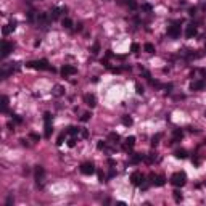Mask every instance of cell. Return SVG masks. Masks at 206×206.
<instances>
[{
	"mask_svg": "<svg viewBox=\"0 0 206 206\" xmlns=\"http://www.w3.org/2000/svg\"><path fill=\"white\" fill-rule=\"evenodd\" d=\"M7 108H8V97L3 95V97H2V111L7 113Z\"/></svg>",
	"mask_w": 206,
	"mask_h": 206,
	"instance_id": "cell-23",
	"label": "cell"
},
{
	"mask_svg": "<svg viewBox=\"0 0 206 206\" xmlns=\"http://www.w3.org/2000/svg\"><path fill=\"white\" fill-rule=\"evenodd\" d=\"M44 122H45V137L50 139L53 134V126H52V114L50 113H45L44 114Z\"/></svg>",
	"mask_w": 206,
	"mask_h": 206,
	"instance_id": "cell-3",
	"label": "cell"
},
{
	"mask_svg": "<svg viewBox=\"0 0 206 206\" xmlns=\"http://www.w3.org/2000/svg\"><path fill=\"white\" fill-rule=\"evenodd\" d=\"M205 85H206V82L205 80H193L192 82V85H190V89H192V90H203V89H205Z\"/></svg>",
	"mask_w": 206,
	"mask_h": 206,
	"instance_id": "cell-14",
	"label": "cell"
},
{
	"mask_svg": "<svg viewBox=\"0 0 206 206\" xmlns=\"http://www.w3.org/2000/svg\"><path fill=\"white\" fill-rule=\"evenodd\" d=\"M140 161H143V155L132 153V156H130V163H132V164H139Z\"/></svg>",
	"mask_w": 206,
	"mask_h": 206,
	"instance_id": "cell-19",
	"label": "cell"
},
{
	"mask_svg": "<svg viewBox=\"0 0 206 206\" xmlns=\"http://www.w3.org/2000/svg\"><path fill=\"white\" fill-rule=\"evenodd\" d=\"M145 180V175L142 174L140 171H135V172H132V175H130V182H132L134 185H137V187H140V184Z\"/></svg>",
	"mask_w": 206,
	"mask_h": 206,
	"instance_id": "cell-7",
	"label": "cell"
},
{
	"mask_svg": "<svg viewBox=\"0 0 206 206\" xmlns=\"http://www.w3.org/2000/svg\"><path fill=\"white\" fill-rule=\"evenodd\" d=\"M193 164H195V166H200V158H193Z\"/></svg>",
	"mask_w": 206,
	"mask_h": 206,
	"instance_id": "cell-43",
	"label": "cell"
},
{
	"mask_svg": "<svg viewBox=\"0 0 206 206\" xmlns=\"http://www.w3.org/2000/svg\"><path fill=\"white\" fill-rule=\"evenodd\" d=\"M31 139H32V140H35V142H39V140H40V137H39L37 134H31Z\"/></svg>",
	"mask_w": 206,
	"mask_h": 206,
	"instance_id": "cell-42",
	"label": "cell"
},
{
	"mask_svg": "<svg viewBox=\"0 0 206 206\" xmlns=\"http://www.w3.org/2000/svg\"><path fill=\"white\" fill-rule=\"evenodd\" d=\"M15 29H16V21H15V19H11V21H10V23H8V24L3 28V31H2V32H3V35H7L8 32L15 31Z\"/></svg>",
	"mask_w": 206,
	"mask_h": 206,
	"instance_id": "cell-16",
	"label": "cell"
},
{
	"mask_svg": "<svg viewBox=\"0 0 206 206\" xmlns=\"http://www.w3.org/2000/svg\"><path fill=\"white\" fill-rule=\"evenodd\" d=\"M13 121L16 122V124H21V122H23V118H19L18 114H13Z\"/></svg>",
	"mask_w": 206,
	"mask_h": 206,
	"instance_id": "cell-35",
	"label": "cell"
},
{
	"mask_svg": "<svg viewBox=\"0 0 206 206\" xmlns=\"http://www.w3.org/2000/svg\"><path fill=\"white\" fill-rule=\"evenodd\" d=\"M77 73V69L73 66V65H65L63 68H61V76L63 77H69V76H73V74H76Z\"/></svg>",
	"mask_w": 206,
	"mask_h": 206,
	"instance_id": "cell-9",
	"label": "cell"
},
{
	"mask_svg": "<svg viewBox=\"0 0 206 206\" xmlns=\"http://www.w3.org/2000/svg\"><path fill=\"white\" fill-rule=\"evenodd\" d=\"M142 10H145V11H151V5L143 3V5H142Z\"/></svg>",
	"mask_w": 206,
	"mask_h": 206,
	"instance_id": "cell-39",
	"label": "cell"
},
{
	"mask_svg": "<svg viewBox=\"0 0 206 206\" xmlns=\"http://www.w3.org/2000/svg\"><path fill=\"white\" fill-rule=\"evenodd\" d=\"M168 35H169V37H172V39H177V37H180V24H179V23L172 24L171 28L168 29Z\"/></svg>",
	"mask_w": 206,
	"mask_h": 206,
	"instance_id": "cell-8",
	"label": "cell"
},
{
	"mask_svg": "<svg viewBox=\"0 0 206 206\" xmlns=\"http://www.w3.org/2000/svg\"><path fill=\"white\" fill-rule=\"evenodd\" d=\"M44 177H45L44 168L42 166H37V168H35V182H37V187H40V189L44 187Z\"/></svg>",
	"mask_w": 206,
	"mask_h": 206,
	"instance_id": "cell-5",
	"label": "cell"
},
{
	"mask_svg": "<svg viewBox=\"0 0 206 206\" xmlns=\"http://www.w3.org/2000/svg\"><path fill=\"white\" fill-rule=\"evenodd\" d=\"M60 11H61V8H52V13H50V16H52V19H56V18L60 16Z\"/></svg>",
	"mask_w": 206,
	"mask_h": 206,
	"instance_id": "cell-27",
	"label": "cell"
},
{
	"mask_svg": "<svg viewBox=\"0 0 206 206\" xmlns=\"http://www.w3.org/2000/svg\"><path fill=\"white\" fill-rule=\"evenodd\" d=\"M84 101H85V105H89L90 108H94V106L97 105V98H95L94 94H87L84 97Z\"/></svg>",
	"mask_w": 206,
	"mask_h": 206,
	"instance_id": "cell-12",
	"label": "cell"
},
{
	"mask_svg": "<svg viewBox=\"0 0 206 206\" xmlns=\"http://www.w3.org/2000/svg\"><path fill=\"white\" fill-rule=\"evenodd\" d=\"M196 32H198V28H196L195 24H189V26H187V29H185V35H187V39L195 37Z\"/></svg>",
	"mask_w": 206,
	"mask_h": 206,
	"instance_id": "cell-11",
	"label": "cell"
},
{
	"mask_svg": "<svg viewBox=\"0 0 206 206\" xmlns=\"http://www.w3.org/2000/svg\"><path fill=\"white\" fill-rule=\"evenodd\" d=\"M161 137H163L161 134H156V135H155L153 139H151V147H156L158 143H160V139H161Z\"/></svg>",
	"mask_w": 206,
	"mask_h": 206,
	"instance_id": "cell-29",
	"label": "cell"
},
{
	"mask_svg": "<svg viewBox=\"0 0 206 206\" xmlns=\"http://www.w3.org/2000/svg\"><path fill=\"white\" fill-rule=\"evenodd\" d=\"M98 52H100V44L95 42V44H94V47H92V53H94V55H97Z\"/></svg>",
	"mask_w": 206,
	"mask_h": 206,
	"instance_id": "cell-31",
	"label": "cell"
},
{
	"mask_svg": "<svg viewBox=\"0 0 206 206\" xmlns=\"http://www.w3.org/2000/svg\"><path fill=\"white\" fill-rule=\"evenodd\" d=\"M143 50H145L147 53H155V45L150 44V42H147L145 45H143Z\"/></svg>",
	"mask_w": 206,
	"mask_h": 206,
	"instance_id": "cell-22",
	"label": "cell"
},
{
	"mask_svg": "<svg viewBox=\"0 0 206 206\" xmlns=\"http://www.w3.org/2000/svg\"><path fill=\"white\" fill-rule=\"evenodd\" d=\"M52 16H50L49 13H39L37 15V24L40 26V28H47V26L52 23Z\"/></svg>",
	"mask_w": 206,
	"mask_h": 206,
	"instance_id": "cell-4",
	"label": "cell"
},
{
	"mask_svg": "<svg viewBox=\"0 0 206 206\" xmlns=\"http://www.w3.org/2000/svg\"><path fill=\"white\" fill-rule=\"evenodd\" d=\"M205 185H206V180H205Z\"/></svg>",
	"mask_w": 206,
	"mask_h": 206,
	"instance_id": "cell-46",
	"label": "cell"
},
{
	"mask_svg": "<svg viewBox=\"0 0 206 206\" xmlns=\"http://www.w3.org/2000/svg\"><path fill=\"white\" fill-rule=\"evenodd\" d=\"M108 164H110V166H114L116 161H114V160H108Z\"/></svg>",
	"mask_w": 206,
	"mask_h": 206,
	"instance_id": "cell-45",
	"label": "cell"
},
{
	"mask_svg": "<svg viewBox=\"0 0 206 206\" xmlns=\"http://www.w3.org/2000/svg\"><path fill=\"white\" fill-rule=\"evenodd\" d=\"M134 145H135V137H132V135H130V137H127V139H126V142H124L122 148H124L126 151H129L130 148L134 147Z\"/></svg>",
	"mask_w": 206,
	"mask_h": 206,
	"instance_id": "cell-13",
	"label": "cell"
},
{
	"mask_svg": "<svg viewBox=\"0 0 206 206\" xmlns=\"http://www.w3.org/2000/svg\"><path fill=\"white\" fill-rule=\"evenodd\" d=\"M135 92H137V94H139V95H142V94H143V87H142V85L139 84V82H137V84H135Z\"/></svg>",
	"mask_w": 206,
	"mask_h": 206,
	"instance_id": "cell-34",
	"label": "cell"
},
{
	"mask_svg": "<svg viewBox=\"0 0 206 206\" xmlns=\"http://www.w3.org/2000/svg\"><path fill=\"white\" fill-rule=\"evenodd\" d=\"M172 196H174V200H175L177 203H180L182 200H184V196H182V193L179 192V190H174V192H172Z\"/></svg>",
	"mask_w": 206,
	"mask_h": 206,
	"instance_id": "cell-24",
	"label": "cell"
},
{
	"mask_svg": "<svg viewBox=\"0 0 206 206\" xmlns=\"http://www.w3.org/2000/svg\"><path fill=\"white\" fill-rule=\"evenodd\" d=\"M63 94H65L63 87H61V85H55V89H53V95H55V97H61Z\"/></svg>",
	"mask_w": 206,
	"mask_h": 206,
	"instance_id": "cell-21",
	"label": "cell"
},
{
	"mask_svg": "<svg viewBox=\"0 0 206 206\" xmlns=\"http://www.w3.org/2000/svg\"><path fill=\"white\" fill-rule=\"evenodd\" d=\"M132 118H130V116H122V124H124V126H132Z\"/></svg>",
	"mask_w": 206,
	"mask_h": 206,
	"instance_id": "cell-25",
	"label": "cell"
},
{
	"mask_svg": "<svg viewBox=\"0 0 206 206\" xmlns=\"http://www.w3.org/2000/svg\"><path fill=\"white\" fill-rule=\"evenodd\" d=\"M29 68H34V69H39V71H55L53 68H50L49 61L47 60H35V61H29L28 63Z\"/></svg>",
	"mask_w": 206,
	"mask_h": 206,
	"instance_id": "cell-2",
	"label": "cell"
},
{
	"mask_svg": "<svg viewBox=\"0 0 206 206\" xmlns=\"http://www.w3.org/2000/svg\"><path fill=\"white\" fill-rule=\"evenodd\" d=\"M74 145H76V139L73 137V139H69V140H68V147H71V148H73Z\"/></svg>",
	"mask_w": 206,
	"mask_h": 206,
	"instance_id": "cell-36",
	"label": "cell"
},
{
	"mask_svg": "<svg viewBox=\"0 0 206 206\" xmlns=\"http://www.w3.org/2000/svg\"><path fill=\"white\" fill-rule=\"evenodd\" d=\"M153 185H156V187H163L164 184H166V177H164L163 174H160V175H155V179H153V182H151Z\"/></svg>",
	"mask_w": 206,
	"mask_h": 206,
	"instance_id": "cell-15",
	"label": "cell"
},
{
	"mask_svg": "<svg viewBox=\"0 0 206 206\" xmlns=\"http://www.w3.org/2000/svg\"><path fill=\"white\" fill-rule=\"evenodd\" d=\"M126 3H127V7H129L130 10H135L137 8V0H126Z\"/></svg>",
	"mask_w": 206,
	"mask_h": 206,
	"instance_id": "cell-30",
	"label": "cell"
},
{
	"mask_svg": "<svg viewBox=\"0 0 206 206\" xmlns=\"http://www.w3.org/2000/svg\"><path fill=\"white\" fill-rule=\"evenodd\" d=\"M97 147H98V150H105V148H106V143H105V142H98Z\"/></svg>",
	"mask_w": 206,
	"mask_h": 206,
	"instance_id": "cell-37",
	"label": "cell"
},
{
	"mask_svg": "<svg viewBox=\"0 0 206 206\" xmlns=\"http://www.w3.org/2000/svg\"><path fill=\"white\" fill-rule=\"evenodd\" d=\"M11 52H13V44H10V42H7V40H3V42H2V58L8 56Z\"/></svg>",
	"mask_w": 206,
	"mask_h": 206,
	"instance_id": "cell-10",
	"label": "cell"
},
{
	"mask_svg": "<svg viewBox=\"0 0 206 206\" xmlns=\"http://www.w3.org/2000/svg\"><path fill=\"white\" fill-rule=\"evenodd\" d=\"M79 132H80V129L79 127H74V126L68 127V130H66V134H69V135H73V137H76Z\"/></svg>",
	"mask_w": 206,
	"mask_h": 206,
	"instance_id": "cell-20",
	"label": "cell"
},
{
	"mask_svg": "<svg viewBox=\"0 0 206 206\" xmlns=\"http://www.w3.org/2000/svg\"><path fill=\"white\" fill-rule=\"evenodd\" d=\"M63 140H65V132H63V134H60L58 142H56V143H58V145H61V143H63Z\"/></svg>",
	"mask_w": 206,
	"mask_h": 206,
	"instance_id": "cell-40",
	"label": "cell"
},
{
	"mask_svg": "<svg viewBox=\"0 0 206 206\" xmlns=\"http://www.w3.org/2000/svg\"><path fill=\"white\" fill-rule=\"evenodd\" d=\"M182 137H184V132H182L180 129H174V134H172V142H171V143H177V142H180Z\"/></svg>",
	"mask_w": 206,
	"mask_h": 206,
	"instance_id": "cell-17",
	"label": "cell"
},
{
	"mask_svg": "<svg viewBox=\"0 0 206 206\" xmlns=\"http://www.w3.org/2000/svg\"><path fill=\"white\" fill-rule=\"evenodd\" d=\"M61 24H63V28H65V29H71V28H73V21H71L69 18H65Z\"/></svg>",
	"mask_w": 206,
	"mask_h": 206,
	"instance_id": "cell-26",
	"label": "cell"
},
{
	"mask_svg": "<svg viewBox=\"0 0 206 206\" xmlns=\"http://www.w3.org/2000/svg\"><path fill=\"white\" fill-rule=\"evenodd\" d=\"M98 180H100V182H103V180H105V174H103L101 171H98Z\"/></svg>",
	"mask_w": 206,
	"mask_h": 206,
	"instance_id": "cell-41",
	"label": "cell"
},
{
	"mask_svg": "<svg viewBox=\"0 0 206 206\" xmlns=\"http://www.w3.org/2000/svg\"><path fill=\"white\" fill-rule=\"evenodd\" d=\"M171 184L174 185V187H177V189L184 187V185L187 184V174H185L184 171L174 172V174H172V177H171Z\"/></svg>",
	"mask_w": 206,
	"mask_h": 206,
	"instance_id": "cell-1",
	"label": "cell"
},
{
	"mask_svg": "<svg viewBox=\"0 0 206 206\" xmlns=\"http://www.w3.org/2000/svg\"><path fill=\"white\" fill-rule=\"evenodd\" d=\"M174 156L177 158V160H185V158H187V150H184V148H179V150L174 151Z\"/></svg>",
	"mask_w": 206,
	"mask_h": 206,
	"instance_id": "cell-18",
	"label": "cell"
},
{
	"mask_svg": "<svg viewBox=\"0 0 206 206\" xmlns=\"http://www.w3.org/2000/svg\"><path fill=\"white\" fill-rule=\"evenodd\" d=\"M108 139L110 140H111V142H119V139H121V137H119V134L118 132H111V134H110V135H108Z\"/></svg>",
	"mask_w": 206,
	"mask_h": 206,
	"instance_id": "cell-28",
	"label": "cell"
},
{
	"mask_svg": "<svg viewBox=\"0 0 206 206\" xmlns=\"http://www.w3.org/2000/svg\"><path fill=\"white\" fill-rule=\"evenodd\" d=\"M130 50H132V53H137L140 50V45L139 44H132V45H130Z\"/></svg>",
	"mask_w": 206,
	"mask_h": 206,
	"instance_id": "cell-33",
	"label": "cell"
},
{
	"mask_svg": "<svg viewBox=\"0 0 206 206\" xmlns=\"http://www.w3.org/2000/svg\"><path fill=\"white\" fill-rule=\"evenodd\" d=\"M90 113H84V114H82V118H80V121H82V122H87L89 121V119H90Z\"/></svg>",
	"mask_w": 206,
	"mask_h": 206,
	"instance_id": "cell-32",
	"label": "cell"
},
{
	"mask_svg": "<svg viewBox=\"0 0 206 206\" xmlns=\"http://www.w3.org/2000/svg\"><path fill=\"white\" fill-rule=\"evenodd\" d=\"M80 172L84 175H92L95 172V166L90 163V161H87V163H82L80 164Z\"/></svg>",
	"mask_w": 206,
	"mask_h": 206,
	"instance_id": "cell-6",
	"label": "cell"
},
{
	"mask_svg": "<svg viewBox=\"0 0 206 206\" xmlns=\"http://www.w3.org/2000/svg\"><path fill=\"white\" fill-rule=\"evenodd\" d=\"M114 175H116V171H114V169H111V171H110V175H108V177H114Z\"/></svg>",
	"mask_w": 206,
	"mask_h": 206,
	"instance_id": "cell-44",
	"label": "cell"
},
{
	"mask_svg": "<svg viewBox=\"0 0 206 206\" xmlns=\"http://www.w3.org/2000/svg\"><path fill=\"white\" fill-rule=\"evenodd\" d=\"M11 205H13V196H8V198H7V203H5V206H11Z\"/></svg>",
	"mask_w": 206,
	"mask_h": 206,
	"instance_id": "cell-38",
	"label": "cell"
}]
</instances>
